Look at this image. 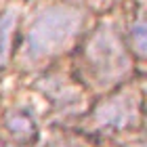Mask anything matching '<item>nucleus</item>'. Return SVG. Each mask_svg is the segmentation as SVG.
I'll return each instance as SVG.
<instances>
[{
  "label": "nucleus",
  "mask_w": 147,
  "mask_h": 147,
  "mask_svg": "<svg viewBox=\"0 0 147 147\" xmlns=\"http://www.w3.org/2000/svg\"><path fill=\"white\" fill-rule=\"evenodd\" d=\"M82 23L84 15L74 6H46L30 21L21 46V57L28 63H38L63 53L80 34Z\"/></svg>",
  "instance_id": "f257e3e1"
},
{
  "label": "nucleus",
  "mask_w": 147,
  "mask_h": 147,
  "mask_svg": "<svg viewBox=\"0 0 147 147\" xmlns=\"http://www.w3.org/2000/svg\"><path fill=\"white\" fill-rule=\"evenodd\" d=\"M82 67L86 78L99 88H109L130 74V55L116 25L101 23L82 46Z\"/></svg>",
  "instance_id": "f03ea898"
},
{
  "label": "nucleus",
  "mask_w": 147,
  "mask_h": 147,
  "mask_svg": "<svg viewBox=\"0 0 147 147\" xmlns=\"http://www.w3.org/2000/svg\"><path fill=\"white\" fill-rule=\"evenodd\" d=\"M139 118V99L135 92H118L99 103L92 111V122L105 130H124Z\"/></svg>",
  "instance_id": "7ed1b4c3"
},
{
  "label": "nucleus",
  "mask_w": 147,
  "mask_h": 147,
  "mask_svg": "<svg viewBox=\"0 0 147 147\" xmlns=\"http://www.w3.org/2000/svg\"><path fill=\"white\" fill-rule=\"evenodd\" d=\"M46 86H44V95L53 97V101L59 103V105H65V107H69V105H76L78 103V92L74 88L71 84H67V80L59 78V76H53V78H46L44 80Z\"/></svg>",
  "instance_id": "20e7f679"
},
{
  "label": "nucleus",
  "mask_w": 147,
  "mask_h": 147,
  "mask_svg": "<svg viewBox=\"0 0 147 147\" xmlns=\"http://www.w3.org/2000/svg\"><path fill=\"white\" fill-rule=\"evenodd\" d=\"M6 128L19 141H32L36 137V124L28 111L15 109L6 116Z\"/></svg>",
  "instance_id": "39448f33"
},
{
  "label": "nucleus",
  "mask_w": 147,
  "mask_h": 147,
  "mask_svg": "<svg viewBox=\"0 0 147 147\" xmlns=\"http://www.w3.org/2000/svg\"><path fill=\"white\" fill-rule=\"evenodd\" d=\"M13 28H15V11H6L4 15H0V67L6 63L9 57Z\"/></svg>",
  "instance_id": "423d86ee"
},
{
  "label": "nucleus",
  "mask_w": 147,
  "mask_h": 147,
  "mask_svg": "<svg viewBox=\"0 0 147 147\" xmlns=\"http://www.w3.org/2000/svg\"><path fill=\"white\" fill-rule=\"evenodd\" d=\"M128 38H130V49L137 53L139 57L145 55V19L139 13L137 19L130 23L128 28Z\"/></svg>",
  "instance_id": "0eeeda50"
},
{
  "label": "nucleus",
  "mask_w": 147,
  "mask_h": 147,
  "mask_svg": "<svg viewBox=\"0 0 147 147\" xmlns=\"http://www.w3.org/2000/svg\"><path fill=\"white\" fill-rule=\"evenodd\" d=\"M51 147H74V145H67V143H55V145H51Z\"/></svg>",
  "instance_id": "6e6552de"
},
{
  "label": "nucleus",
  "mask_w": 147,
  "mask_h": 147,
  "mask_svg": "<svg viewBox=\"0 0 147 147\" xmlns=\"http://www.w3.org/2000/svg\"><path fill=\"white\" fill-rule=\"evenodd\" d=\"M0 147H6V145H2V143H0Z\"/></svg>",
  "instance_id": "1a4fd4ad"
}]
</instances>
